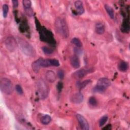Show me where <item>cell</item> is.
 <instances>
[{"label": "cell", "instance_id": "6da1fadb", "mask_svg": "<svg viewBox=\"0 0 130 130\" xmlns=\"http://www.w3.org/2000/svg\"><path fill=\"white\" fill-rule=\"evenodd\" d=\"M59 64L58 60L56 59L39 58L32 63L31 67L33 71L36 73H37L41 68H46L50 66L58 67Z\"/></svg>", "mask_w": 130, "mask_h": 130}, {"label": "cell", "instance_id": "7a4b0ae2", "mask_svg": "<svg viewBox=\"0 0 130 130\" xmlns=\"http://www.w3.org/2000/svg\"><path fill=\"white\" fill-rule=\"evenodd\" d=\"M55 29L57 33L63 38H67L69 36V32L67 24L64 19L61 17H57L54 22Z\"/></svg>", "mask_w": 130, "mask_h": 130}, {"label": "cell", "instance_id": "3957f363", "mask_svg": "<svg viewBox=\"0 0 130 130\" xmlns=\"http://www.w3.org/2000/svg\"><path fill=\"white\" fill-rule=\"evenodd\" d=\"M111 85V81L107 78H100L93 88L94 92L103 93Z\"/></svg>", "mask_w": 130, "mask_h": 130}, {"label": "cell", "instance_id": "277c9868", "mask_svg": "<svg viewBox=\"0 0 130 130\" xmlns=\"http://www.w3.org/2000/svg\"><path fill=\"white\" fill-rule=\"evenodd\" d=\"M37 86L39 98L42 100L46 99L49 92V89L47 83L43 79H40L37 83Z\"/></svg>", "mask_w": 130, "mask_h": 130}, {"label": "cell", "instance_id": "5b68a950", "mask_svg": "<svg viewBox=\"0 0 130 130\" xmlns=\"http://www.w3.org/2000/svg\"><path fill=\"white\" fill-rule=\"evenodd\" d=\"M0 89L4 94H11L13 92V86L11 80L7 78H1L0 79Z\"/></svg>", "mask_w": 130, "mask_h": 130}, {"label": "cell", "instance_id": "8992f818", "mask_svg": "<svg viewBox=\"0 0 130 130\" xmlns=\"http://www.w3.org/2000/svg\"><path fill=\"white\" fill-rule=\"evenodd\" d=\"M18 43L20 49L24 54L29 56H32L35 55V51L33 47L25 40L20 39L18 40Z\"/></svg>", "mask_w": 130, "mask_h": 130}, {"label": "cell", "instance_id": "52a82bcc", "mask_svg": "<svg viewBox=\"0 0 130 130\" xmlns=\"http://www.w3.org/2000/svg\"><path fill=\"white\" fill-rule=\"evenodd\" d=\"M5 45L7 49L10 52H13L16 48L17 43L13 37H8L5 40Z\"/></svg>", "mask_w": 130, "mask_h": 130}, {"label": "cell", "instance_id": "ba28073f", "mask_svg": "<svg viewBox=\"0 0 130 130\" xmlns=\"http://www.w3.org/2000/svg\"><path fill=\"white\" fill-rule=\"evenodd\" d=\"M92 72V69H82L73 73L72 76L76 79H81Z\"/></svg>", "mask_w": 130, "mask_h": 130}, {"label": "cell", "instance_id": "9c48e42d", "mask_svg": "<svg viewBox=\"0 0 130 130\" xmlns=\"http://www.w3.org/2000/svg\"><path fill=\"white\" fill-rule=\"evenodd\" d=\"M76 117L78 121L79 124L82 129L88 130L89 129L88 122L83 115L80 114H77L76 115Z\"/></svg>", "mask_w": 130, "mask_h": 130}, {"label": "cell", "instance_id": "30bf717a", "mask_svg": "<svg viewBox=\"0 0 130 130\" xmlns=\"http://www.w3.org/2000/svg\"><path fill=\"white\" fill-rule=\"evenodd\" d=\"M83 94L80 92H78L73 94L71 98V102L74 104H78L83 102Z\"/></svg>", "mask_w": 130, "mask_h": 130}, {"label": "cell", "instance_id": "8fae6325", "mask_svg": "<svg viewBox=\"0 0 130 130\" xmlns=\"http://www.w3.org/2000/svg\"><path fill=\"white\" fill-rule=\"evenodd\" d=\"M70 62L72 67L75 69H78L80 66V61L77 55H73L70 58Z\"/></svg>", "mask_w": 130, "mask_h": 130}, {"label": "cell", "instance_id": "7c38bea8", "mask_svg": "<svg viewBox=\"0 0 130 130\" xmlns=\"http://www.w3.org/2000/svg\"><path fill=\"white\" fill-rule=\"evenodd\" d=\"M75 7L77 13L81 15L83 14L84 12V8L83 7V3L81 1H77L74 3Z\"/></svg>", "mask_w": 130, "mask_h": 130}, {"label": "cell", "instance_id": "4fadbf2b", "mask_svg": "<svg viewBox=\"0 0 130 130\" xmlns=\"http://www.w3.org/2000/svg\"><path fill=\"white\" fill-rule=\"evenodd\" d=\"M45 77L46 80L50 83L54 82L56 79V76L55 73L51 70L48 71L45 74Z\"/></svg>", "mask_w": 130, "mask_h": 130}, {"label": "cell", "instance_id": "5bb4252c", "mask_svg": "<svg viewBox=\"0 0 130 130\" xmlns=\"http://www.w3.org/2000/svg\"><path fill=\"white\" fill-rule=\"evenodd\" d=\"M105 26L101 22H98L95 24V31L96 34L99 35H102L105 32Z\"/></svg>", "mask_w": 130, "mask_h": 130}, {"label": "cell", "instance_id": "9a60e30c", "mask_svg": "<svg viewBox=\"0 0 130 130\" xmlns=\"http://www.w3.org/2000/svg\"><path fill=\"white\" fill-rule=\"evenodd\" d=\"M128 64L127 62L121 60L120 61L118 64V69L121 72H125L128 70Z\"/></svg>", "mask_w": 130, "mask_h": 130}, {"label": "cell", "instance_id": "2e32d148", "mask_svg": "<svg viewBox=\"0 0 130 130\" xmlns=\"http://www.w3.org/2000/svg\"><path fill=\"white\" fill-rule=\"evenodd\" d=\"M104 7L109 16L110 17L111 19H113L114 18V12L112 8L108 4H105Z\"/></svg>", "mask_w": 130, "mask_h": 130}, {"label": "cell", "instance_id": "e0dca14e", "mask_svg": "<svg viewBox=\"0 0 130 130\" xmlns=\"http://www.w3.org/2000/svg\"><path fill=\"white\" fill-rule=\"evenodd\" d=\"M51 121V117L49 115H44L40 118V121L44 125L48 124Z\"/></svg>", "mask_w": 130, "mask_h": 130}, {"label": "cell", "instance_id": "ac0fdd59", "mask_svg": "<svg viewBox=\"0 0 130 130\" xmlns=\"http://www.w3.org/2000/svg\"><path fill=\"white\" fill-rule=\"evenodd\" d=\"M71 43L75 45L76 47L80 48L82 46V43L80 40L77 38H74L71 40Z\"/></svg>", "mask_w": 130, "mask_h": 130}, {"label": "cell", "instance_id": "d6986e66", "mask_svg": "<svg viewBox=\"0 0 130 130\" xmlns=\"http://www.w3.org/2000/svg\"><path fill=\"white\" fill-rule=\"evenodd\" d=\"M22 4L24 8V10H28L31 9V1L29 0H23L22 1Z\"/></svg>", "mask_w": 130, "mask_h": 130}, {"label": "cell", "instance_id": "ffe728a7", "mask_svg": "<svg viewBox=\"0 0 130 130\" xmlns=\"http://www.w3.org/2000/svg\"><path fill=\"white\" fill-rule=\"evenodd\" d=\"M91 82V81L90 80H86L85 81H83V82L79 83V84H78V88L80 89H82Z\"/></svg>", "mask_w": 130, "mask_h": 130}, {"label": "cell", "instance_id": "44dd1931", "mask_svg": "<svg viewBox=\"0 0 130 130\" xmlns=\"http://www.w3.org/2000/svg\"><path fill=\"white\" fill-rule=\"evenodd\" d=\"M89 104L92 107H95L98 105V101L94 96H91L88 100Z\"/></svg>", "mask_w": 130, "mask_h": 130}, {"label": "cell", "instance_id": "7402d4cb", "mask_svg": "<svg viewBox=\"0 0 130 130\" xmlns=\"http://www.w3.org/2000/svg\"><path fill=\"white\" fill-rule=\"evenodd\" d=\"M42 50L44 54L47 55H49L53 53V50L47 46H43L42 47Z\"/></svg>", "mask_w": 130, "mask_h": 130}, {"label": "cell", "instance_id": "603a6c76", "mask_svg": "<svg viewBox=\"0 0 130 130\" xmlns=\"http://www.w3.org/2000/svg\"><path fill=\"white\" fill-rule=\"evenodd\" d=\"M108 119V117L107 115H104L102 116L99 120V126L100 127L103 126L107 121Z\"/></svg>", "mask_w": 130, "mask_h": 130}, {"label": "cell", "instance_id": "cb8c5ba5", "mask_svg": "<svg viewBox=\"0 0 130 130\" xmlns=\"http://www.w3.org/2000/svg\"><path fill=\"white\" fill-rule=\"evenodd\" d=\"M9 12V6L7 4H4L3 6V14L4 18H6Z\"/></svg>", "mask_w": 130, "mask_h": 130}, {"label": "cell", "instance_id": "d4e9b609", "mask_svg": "<svg viewBox=\"0 0 130 130\" xmlns=\"http://www.w3.org/2000/svg\"><path fill=\"white\" fill-rule=\"evenodd\" d=\"M15 89L17 91V92L20 94V95H22L23 93V89L21 87V86H20V85L19 84H17L15 86Z\"/></svg>", "mask_w": 130, "mask_h": 130}, {"label": "cell", "instance_id": "484cf974", "mask_svg": "<svg viewBox=\"0 0 130 130\" xmlns=\"http://www.w3.org/2000/svg\"><path fill=\"white\" fill-rule=\"evenodd\" d=\"M57 76H58V77L59 79H63V78L64 77V71L62 70H59V71H58Z\"/></svg>", "mask_w": 130, "mask_h": 130}, {"label": "cell", "instance_id": "4316f807", "mask_svg": "<svg viewBox=\"0 0 130 130\" xmlns=\"http://www.w3.org/2000/svg\"><path fill=\"white\" fill-rule=\"evenodd\" d=\"M56 88H57V90L58 92H60L62 90V88H63V83H62V82H61V81L58 82L57 83Z\"/></svg>", "mask_w": 130, "mask_h": 130}, {"label": "cell", "instance_id": "83f0119b", "mask_svg": "<svg viewBox=\"0 0 130 130\" xmlns=\"http://www.w3.org/2000/svg\"><path fill=\"white\" fill-rule=\"evenodd\" d=\"M12 3L13 4V7L14 8H16L18 6V1L17 0H13L12 1Z\"/></svg>", "mask_w": 130, "mask_h": 130}]
</instances>
